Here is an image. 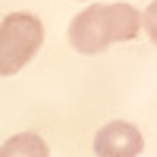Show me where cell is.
<instances>
[{
    "label": "cell",
    "instance_id": "obj_1",
    "mask_svg": "<svg viewBox=\"0 0 157 157\" xmlns=\"http://www.w3.org/2000/svg\"><path fill=\"white\" fill-rule=\"evenodd\" d=\"M141 16L132 3H94L69 22V44L78 54H101L110 44L132 41Z\"/></svg>",
    "mask_w": 157,
    "mask_h": 157
},
{
    "label": "cell",
    "instance_id": "obj_2",
    "mask_svg": "<svg viewBox=\"0 0 157 157\" xmlns=\"http://www.w3.org/2000/svg\"><path fill=\"white\" fill-rule=\"evenodd\" d=\"M44 44V25L32 13H10L0 22V75H16Z\"/></svg>",
    "mask_w": 157,
    "mask_h": 157
},
{
    "label": "cell",
    "instance_id": "obj_3",
    "mask_svg": "<svg viewBox=\"0 0 157 157\" xmlns=\"http://www.w3.org/2000/svg\"><path fill=\"white\" fill-rule=\"evenodd\" d=\"M145 151V135L138 126L113 120L94 135V154L98 157H138Z\"/></svg>",
    "mask_w": 157,
    "mask_h": 157
},
{
    "label": "cell",
    "instance_id": "obj_4",
    "mask_svg": "<svg viewBox=\"0 0 157 157\" xmlns=\"http://www.w3.org/2000/svg\"><path fill=\"white\" fill-rule=\"evenodd\" d=\"M0 157H50L47 141L35 132H19L0 145Z\"/></svg>",
    "mask_w": 157,
    "mask_h": 157
},
{
    "label": "cell",
    "instance_id": "obj_5",
    "mask_svg": "<svg viewBox=\"0 0 157 157\" xmlns=\"http://www.w3.org/2000/svg\"><path fill=\"white\" fill-rule=\"evenodd\" d=\"M141 29H145V35L157 44V0H151V6L145 10V16H141Z\"/></svg>",
    "mask_w": 157,
    "mask_h": 157
}]
</instances>
